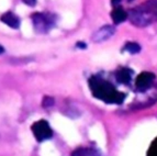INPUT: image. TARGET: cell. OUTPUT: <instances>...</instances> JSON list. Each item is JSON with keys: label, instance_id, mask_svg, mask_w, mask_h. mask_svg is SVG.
<instances>
[{"label": "cell", "instance_id": "9", "mask_svg": "<svg viewBox=\"0 0 157 156\" xmlns=\"http://www.w3.org/2000/svg\"><path fill=\"white\" fill-rule=\"evenodd\" d=\"M128 13L121 7H115V9L112 11V19L115 24H120L122 22H124L128 19Z\"/></svg>", "mask_w": 157, "mask_h": 156}, {"label": "cell", "instance_id": "6", "mask_svg": "<svg viewBox=\"0 0 157 156\" xmlns=\"http://www.w3.org/2000/svg\"><path fill=\"white\" fill-rule=\"evenodd\" d=\"M114 32H115V29H114V26H112V25L101 26L99 30H97V31L92 34V41H94V43L105 42L110 39V37H112Z\"/></svg>", "mask_w": 157, "mask_h": 156}, {"label": "cell", "instance_id": "1", "mask_svg": "<svg viewBox=\"0 0 157 156\" xmlns=\"http://www.w3.org/2000/svg\"><path fill=\"white\" fill-rule=\"evenodd\" d=\"M89 88L94 98L105 101V103L121 104L125 99V95L114 88L112 84L98 76L89 78Z\"/></svg>", "mask_w": 157, "mask_h": 156}, {"label": "cell", "instance_id": "10", "mask_svg": "<svg viewBox=\"0 0 157 156\" xmlns=\"http://www.w3.org/2000/svg\"><path fill=\"white\" fill-rule=\"evenodd\" d=\"M71 156H99V154L92 148H77Z\"/></svg>", "mask_w": 157, "mask_h": 156}, {"label": "cell", "instance_id": "15", "mask_svg": "<svg viewBox=\"0 0 157 156\" xmlns=\"http://www.w3.org/2000/svg\"><path fill=\"white\" fill-rule=\"evenodd\" d=\"M77 46L81 47V49H86V44H82V43H77Z\"/></svg>", "mask_w": 157, "mask_h": 156}, {"label": "cell", "instance_id": "16", "mask_svg": "<svg viewBox=\"0 0 157 156\" xmlns=\"http://www.w3.org/2000/svg\"><path fill=\"white\" fill-rule=\"evenodd\" d=\"M3 52H5V49H3V47L0 45V54H2Z\"/></svg>", "mask_w": 157, "mask_h": 156}, {"label": "cell", "instance_id": "12", "mask_svg": "<svg viewBox=\"0 0 157 156\" xmlns=\"http://www.w3.org/2000/svg\"><path fill=\"white\" fill-rule=\"evenodd\" d=\"M53 104H54V98H52V97H44L42 102L43 107L48 108V107H52Z\"/></svg>", "mask_w": 157, "mask_h": 156}, {"label": "cell", "instance_id": "8", "mask_svg": "<svg viewBox=\"0 0 157 156\" xmlns=\"http://www.w3.org/2000/svg\"><path fill=\"white\" fill-rule=\"evenodd\" d=\"M115 79L120 84L128 85L132 79V70L128 69V68H122V69L118 70L115 74Z\"/></svg>", "mask_w": 157, "mask_h": 156}, {"label": "cell", "instance_id": "14", "mask_svg": "<svg viewBox=\"0 0 157 156\" xmlns=\"http://www.w3.org/2000/svg\"><path fill=\"white\" fill-rule=\"evenodd\" d=\"M120 2H121V0H111V3H112L113 6H118V5H120Z\"/></svg>", "mask_w": 157, "mask_h": 156}, {"label": "cell", "instance_id": "13", "mask_svg": "<svg viewBox=\"0 0 157 156\" xmlns=\"http://www.w3.org/2000/svg\"><path fill=\"white\" fill-rule=\"evenodd\" d=\"M25 5L30 6V7H33V6H35V3H36V0H22Z\"/></svg>", "mask_w": 157, "mask_h": 156}, {"label": "cell", "instance_id": "4", "mask_svg": "<svg viewBox=\"0 0 157 156\" xmlns=\"http://www.w3.org/2000/svg\"><path fill=\"white\" fill-rule=\"evenodd\" d=\"M31 130L37 142H43L53 136L52 129H51L48 122L45 120H39L36 122H34L31 127Z\"/></svg>", "mask_w": 157, "mask_h": 156}, {"label": "cell", "instance_id": "11", "mask_svg": "<svg viewBox=\"0 0 157 156\" xmlns=\"http://www.w3.org/2000/svg\"><path fill=\"white\" fill-rule=\"evenodd\" d=\"M125 51H128V53H131V54H136V53H139L141 51V46H140L137 43H134V42H128L125 44Z\"/></svg>", "mask_w": 157, "mask_h": 156}, {"label": "cell", "instance_id": "5", "mask_svg": "<svg viewBox=\"0 0 157 156\" xmlns=\"http://www.w3.org/2000/svg\"><path fill=\"white\" fill-rule=\"evenodd\" d=\"M155 80V75L149 72H143L141 73L135 80L136 89L139 91H145L148 88H151Z\"/></svg>", "mask_w": 157, "mask_h": 156}, {"label": "cell", "instance_id": "3", "mask_svg": "<svg viewBox=\"0 0 157 156\" xmlns=\"http://www.w3.org/2000/svg\"><path fill=\"white\" fill-rule=\"evenodd\" d=\"M35 31L39 33H46L52 29L56 21V16L48 12H36L31 16Z\"/></svg>", "mask_w": 157, "mask_h": 156}, {"label": "cell", "instance_id": "2", "mask_svg": "<svg viewBox=\"0 0 157 156\" xmlns=\"http://www.w3.org/2000/svg\"><path fill=\"white\" fill-rule=\"evenodd\" d=\"M128 19L136 26L143 28L157 21V0H147L139 7L131 9Z\"/></svg>", "mask_w": 157, "mask_h": 156}, {"label": "cell", "instance_id": "17", "mask_svg": "<svg viewBox=\"0 0 157 156\" xmlns=\"http://www.w3.org/2000/svg\"><path fill=\"white\" fill-rule=\"evenodd\" d=\"M128 1H133V0H128Z\"/></svg>", "mask_w": 157, "mask_h": 156}, {"label": "cell", "instance_id": "7", "mask_svg": "<svg viewBox=\"0 0 157 156\" xmlns=\"http://www.w3.org/2000/svg\"><path fill=\"white\" fill-rule=\"evenodd\" d=\"M0 20H1V22L9 25L12 29H19V26H20V19H19V17L17 14H14L13 12H11V11L3 13L1 18H0Z\"/></svg>", "mask_w": 157, "mask_h": 156}]
</instances>
